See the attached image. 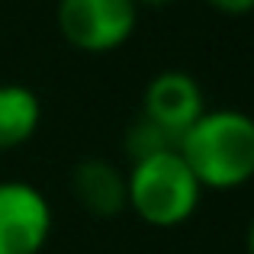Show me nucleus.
Returning <instances> with one entry per match:
<instances>
[{
	"mask_svg": "<svg viewBox=\"0 0 254 254\" xmlns=\"http://www.w3.org/2000/svg\"><path fill=\"white\" fill-rule=\"evenodd\" d=\"M42 126V100L26 84H0V151L26 145Z\"/></svg>",
	"mask_w": 254,
	"mask_h": 254,
	"instance_id": "0eeeda50",
	"label": "nucleus"
},
{
	"mask_svg": "<svg viewBox=\"0 0 254 254\" xmlns=\"http://www.w3.org/2000/svg\"><path fill=\"white\" fill-rule=\"evenodd\" d=\"M171 148H177V138L168 135L164 129H158L145 116H138L123 135V151L129 158V164L142 161V158H151V155H161V151H171Z\"/></svg>",
	"mask_w": 254,
	"mask_h": 254,
	"instance_id": "6e6552de",
	"label": "nucleus"
},
{
	"mask_svg": "<svg viewBox=\"0 0 254 254\" xmlns=\"http://www.w3.org/2000/svg\"><path fill=\"white\" fill-rule=\"evenodd\" d=\"M55 23L62 39L84 55L123 49L138 26L135 0H58Z\"/></svg>",
	"mask_w": 254,
	"mask_h": 254,
	"instance_id": "7ed1b4c3",
	"label": "nucleus"
},
{
	"mask_svg": "<svg viewBox=\"0 0 254 254\" xmlns=\"http://www.w3.org/2000/svg\"><path fill=\"white\" fill-rule=\"evenodd\" d=\"M203 187L177 148L142 158L126 171V209L151 229H177L199 209Z\"/></svg>",
	"mask_w": 254,
	"mask_h": 254,
	"instance_id": "f03ea898",
	"label": "nucleus"
},
{
	"mask_svg": "<svg viewBox=\"0 0 254 254\" xmlns=\"http://www.w3.org/2000/svg\"><path fill=\"white\" fill-rule=\"evenodd\" d=\"M177 3V0H135V6L142 10V6H148V10H164V6Z\"/></svg>",
	"mask_w": 254,
	"mask_h": 254,
	"instance_id": "9d476101",
	"label": "nucleus"
},
{
	"mask_svg": "<svg viewBox=\"0 0 254 254\" xmlns=\"http://www.w3.org/2000/svg\"><path fill=\"white\" fill-rule=\"evenodd\" d=\"M71 193L87 216L113 219L126 209V171L106 158H81L71 168Z\"/></svg>",
	"mask_w": 254,
	"mask_h": 254,
	"instance_id": "423d86ee",
	"label": "nucleus"
},
{
	"mask_svg": "<svg viewBox=\"0 0 254 254\" xmlns=\"http://www.w3.org/2000/svg\"><path fill=\"white\" fill-rule=\"evenodd\" d=\"M177 151L203 193L242 190L254 180V116L235 106L206 110L177 138Z\"/></svg>",
	"mask_w": 254,
	"mask_h": 254,
	"instance_id": "f257e3e1",
	"label": "nucleus"
},
{
	"mask_svg": "<svg viewBox=\"0 0 254 254\" xmlns=\"http://www.w3.org/2000/svg\"><path fill=\"white\" fill-rule=\"evenodd\" d=\"M245 245H248V254H254V219L248 225V238H245Z\"/></svg>",
	"mask_w": 254,
	"mask_h": 254,
	"instance_id": "9b49d317",
	"label": "nucleus"
},
{
	"mask_svg": "<svg viewBox=\"0 0 254 254\" xmlns=\"http://www.w3.org/2000/svg\"><path fill=\"white\" fill-rule=\"evenodd\" d=\"M52 235V206L26 180H0V254H39Z\"/></svg>",
	"mask_w": 254,
	"mask_h": 254,
	"instance_id": "20e7f679",
	"label": "nucleus"
},
{
	"mask_svg": "<svg viewBox=\"0 0 254 254\" xmlns=\"http://www.w3.org/2000/svg\"><path fill=\"white\" fill-rule=\"evenodd\" d=\"M206 6L222 16H248L254 13V0H206Z\"/></svg>",
	"mask_w": 254,
	"mask_h": 254,
	"instance_id": "1a4fd4ad",
	"label": "nucleus"
},
{
	"mask_svg": "<svg viewBox=\"0 0 254 254\" xmlns=\"http://www.w3.org/2000/svg\"><path fill=\"white\" fill-rule=\"evenodd\" d=\"M206 113V93L199 81L187 71L168 68L158 71L142 93V116L151 119L158 129L180 138L199 116Z\"/></svg>",
	"mask_w": 254,
	"mask_h": 254,
	"instance_id": "39448f33",
	"label": "nucleus"
}]
</instances>
